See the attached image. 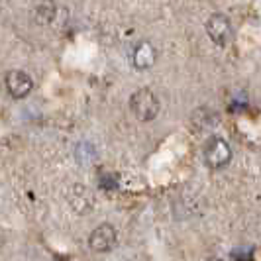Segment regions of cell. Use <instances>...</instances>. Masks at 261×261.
Returning a JSON list of instances; mask_svg holds the SVG:
<instances>
[{
  "label": "cell",
  "instance_id": "cell-1",
  "mask_svg": "<svg viewBox=\"0 0 261 261\" xmlns=\"http://www.w3.org/2000/svg\"><path fill=\"white\" fill-rule=\"evenodd\" d=\"M130 110L140 122H151L159 114V98L149 89H140L130 96Z\"/></svg>",
  "mask_w": 261,
  "mask_h": 261
},
{
  "label": "cell",
  "instance_id": "cell-2",
  "mask_svg": "<svg viewBox=\"0 0 261 261\" xmlns=\"http://www.w3.org/2000/svg\"><path fill=\"white\" fill-rule=\"evenodd\" d=\"M232 159V149L226 140L222 138H210L204 145V161L212 169H220L224 165H228Z\"/></svg>",
  "mask_w": 261,
  "mask_h": 261
},
{
  "label": "cell",
  "instance_id": "cell-3",
  "mask_svg": "<svg viewBox=\"0 0 261 261\" xmlns=\"http://www.w3.org/2000/svg\"><path fill=\"white\" fill-rule=\"evenodd\" d=\"M206 34L216 45H226L234 36V30L224 14H212L206 22Z\"/></svg>",
  "mask_w": 261,
  "mask_h": 261
},
{
  "label": "cell",
  "instance_id": "cell-4",
  "mask_svg": "<svg viewBox=\"0 0 261 261\" xmlns=\"http://www.w3.org/2000/svg\"><path fill=\"white\" fill-rule=\"evenodd\" d=\"M6 91L12 98H26L28 94L34 89V81L28 75L26 71H20V69H14L6 73Z\"/></svg>",
  "mask_w": 261,
  "mask_h": 261
},
{
  "label": "cell",
  "instance_id": "cell-5",
  "mask_svg": "<svg viewBox=\"0 0 261 261\" xmlns=\"http://www.w3.org/2000/svg\"><path fill=\"white\" fill-rule=\"evenodd\" d=\"M116 244V230L110 224H100L98 228L92 230V234L89 236V248L96 253H106L114 248Z\"/></svg>",
  "mask_w": 261,
  "mask_h": 261
},
{
  "label": "cell",
  "instance_id": "cell-6",
  "mask_svg": "<svg viewBox=\"0 0 261 261\" xmlns=\"http://www.w3.org/2000/svg\"><path fill=\"white\" fill-rule=\"evenodd\" d=\"M157 51L149 41H140L136 45V49H134V65H136V69H149V67H153Z\"/></svg>",
  "mask_w": 261,
  "mask_h": 261
},
{
  "label": "cell",
  "instance_id": "cell-7",
  "mask_svg": "<svg viewBox=\"0 0 261 261\" xmlns=\"http://www.w3.org/2000/svg\"><path fill=\"white\" fill-rule=\"evenodd\" d=\"M57 12V6L53 0H36L34 2V8H32V18L34 22L39 26H45V24H51L53 18Z\"/></svg>",
  "mask_w": 261,
  "mask_h": 261
},
{
  "label": "cell",
  "instance_id": "cell-8",
  "mask_svg": "<svg viewBox=\"0 0 261 261\" xmlns=\"http://www.w3.org/2000/svg\"><path fill=\"white\" fill-rule=\"evenodd\" d=\"M232 257L238 261H251V248H236L232 249Z\"/></svg>",
  "mask_w": 261,
  "mask_h": 261
},
{
  "label": "cell",
  "instance_id": "cell-9",
  "mask_svg": "<svg viewBox=\"0 0 261 261\" xmlns=\"http://www.w3.org/2000/svg\"><path fill=\"white\" fill-rule=\"evenodd\" d=\"M206 261H222V259H218V257H208Z\"/></svg>",
  "mask_w": 261,
  "mask_h": 261
}]
</instances>
